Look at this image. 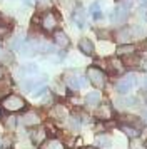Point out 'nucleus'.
I'll return each mask as SVG.
<instances>
[{"instance_id": "6e6552de", "label": "nucleus", "mask_w": 147, "mask_h": 149, "mask_svg": "<svg viewBox=\"0 0 147 149\" xmlns=\"http://www.w3.org/2000/svg\"><path fill=\"white\" fill-rule=\"evenodd\" d=\"M30 139H32V142L35 144V146H40L42 142L47 139V132L44 127H40V126H37V127H33L32 131H30Z\"/></svg>"}, {"instance_id": "f03ea898", "label": "nucleus", "mask_w": 147, "mask_h": 149, "mask_svg": "<svg viewBox=\"0 0 147 149\" xmlns=\"http://www.w3.org/2000/svg\"><path fill=\"white\" fill-rule=\"evenodd\" d=\"M137 84H139L137 75L129 74V75H126V77H122V79H119V81L115 82V91H117L120 95H127L132 91L134 86H137Z\"/></svg>"}, {"instance_id": "9d476101", "label": "nucleus", "mask_w": 147, "mask_h": 149, "mask_svg": "<svg viewBox=\"0 0 147 149\" xmlns=\"http://www.w3.org/2000/svg\"><path fill=\"white\" fill-rule=\"evenodd\" d=\"M20 122L24 124V126H33V127H37L40 124V117L37 112H33V111H28L25 114L20 117Z\"/></svg>"}, {"instance_id": "aec40b11", "label": "nucleus", "mask_w": 147, "mask_h": 149, "mask_svg": "<svg viewBox=\"0 0 147 149\" xmlns=\"http://www.w3.org/2000/svg\"><path fill=\"white\" fill-rule=\"evenodd\" d=\"M37 72H39V67L35 64H27V65H24V67L20 69V75H24V77H27V75H35Z\"/></svg>"}, {"instance_id": "72a5a7b5", "label": "nucleus", "mask_w": 147, "mask_h": 149, "mask_svg": "<svg viewBox=\"0 0 147 149\" xmlns=\"http://www.w3.org/2000/svg\"><path fill=\"white\" fill-rule=\"evenodd\" d=\"M80 149H94V148H80Z\"/></svg>"}, {"instance_id": "c9c22d12", "label": "nucleus", "mask_w": 147, "mask_h": 149, "mask_svg": "<svg viewBox=\"0 0 147 149\" xmlns=\"http://www.w3.org/2000/svg\"><path fill=\"white\" fill-rule=\"evenodd\" d=\"M146 104H147V97H146Z\"/></svg>"}, {"instance_id": "6ab92c4d", "label": "nucleus", "mask_w": 147, "mask_h": 149, "mask_svg": "<svg viewBox=\"0 0 147 149\" xmlns=\"http://www.w3.org/2000/svg\"><path fill=\"white\" fill-rule=\"evenodd\" d=\"M122 62H124V65L126 67H139L140 65V57L139 55H127V57H122Z\"/></svg>"}, {"instance_id": "2eb2a0df", "label": "nucleus", "mask_w": 147, "mask_h": 149, "mask_svg": "<svg viewBox=\"0 0 147 149\" xmlns=\"http://www.w3.org/2000/svg\"><path fill=\"white\" fill-rule=\"evenodd\" d=\"M109 69L112 70L114 74H122L124 69H126V65H124L122 59H119V57H112V59H109Z\"/></svg>"}, {"instance_id": "423d86ee", "label": "nucleus", "mask_w": 147, "mask_h": 149, "mask_svg": "<svg viewBox=\"0 0 147 149\" xmlns=\"http://www.w3.org/2000/svg\"><path fill=\"white\" fill-rule=\"evenodd\" d=\"M57 24H59V19H57V15L53 14V12L44 14L42 20H40V25H42V29H44L45 32H53V30L57 29Z\"/></svg>"}, {"instance_id": "dca6fc26", "label": "nucleus", "mask_w": 147, "mask_h": 149, "mask_svg": "<svg viewBox=\"0 0 147 149\" xmlns=\"http://www.w3.org/2000/svg\"><path fill=\"white\" fill-rule=\"evenodd\" d=\"M137 104V99H134V97H126V95H120L119 99L115 101V106H117V109H127V107H132V106H135Z\"/></svg>"}, {"instance_id": "4be33fe9", "label": "nucleus", "mask_w": 147, "mask_h": 149, "mask_svg": "<svg viewBox=\"0 0 147 149\" xmlns=\"http://www.w3.org/2000/svg\"><path fill=\"white\" fill-rule=\"evenodd\" d=\"M44 149H65V146H64L59 139H49V141L45 142Z\"/></svg>"}, {"instance_id": "a878e982", "label": "nucleus", "mask_w": 147, "mask_h": 149, "mask_svg": "<svg viewBox=\"0 0 147 149\" xmlns=\"http://www.w3.org/2000/svg\"><path fill=\"white\" fill-rule=\"evenodd\" d=\"M8 95V86L3 81H0V99H5Z\"/></svg>"}, {"instance_id": "4468645a", "label": "nucleus", "mask_w": 147, "mask_h": 149, "mask_svg": "<svg viewBox=\"0 0 147 149\" xmlns=\"http://www.w3.org/2000/svg\"><path fill=\"white\" fill-rule=\"evenodd\" d=\"M79 49L84 55H94V52H95V47H94V44L90 39H80Z\"/></svg>"}, {"instance_id": "b1692460", "label": "nucleus", "mask_w": 147, "mask_h": 149, "mask_svg": "<svg viewBox=\"0 0 147 149\" xmlns=\"http://www.w3.org/2000/svg\"><path fill=\"white\" fill-rule=\"evenodd\" d=\"M130 149H147V144L140 137H135V139H130Z\"/></svg>"}, {"instance_id": "1a4fd4ad", "label": "nucleus", "mask_w": 147, "mask_h": 149, "mask_svg": "<svg viewBox=\"0 0 147 149\" xmlns=\"http://www.w3.org/2000/svg\"><path fill=\"white\" fill-rule=\"evenodd\" d=\"M53 42H55V45L60 49H67L70 45V39H69V35L64 32V30H55L53 32Z\"/></svg>"}, {"instance_id": "ddd939ff", "label": "nucleus", "mask_w": 147, "mask_h": 149, "mask_svg": "<svg viewBox=\"0 0 147 149\" xmlns=\"http://www.w3.org/2000/svg\"><path fill=\"white\" fill-rule=\"evenodd\" d=\"M100 102H102V95L97 91H92V92H89L85 95V104L89 107H99Z\"/></svg>"}, {"instance_id": "7c9ffc66", "label": "nucleus", "mask_w": 147, "mask_h": 149, "mask_svg": "<svg viewBox=\"0 0 147 149\" xmlns=\"http://www.w3.org/2000/svg\"><path fill=\"white\" fill-rule=\"evenodd\" d=\"M144 86H146V89H147V77L144 79Z\"/></svg>"}, {"instance_id": "9b49d317", "label": "nucleus", "mask_w": 147, "mask_h": 149, "mask_svg": "<svg viewBox=\"0 0 147 149\" xmlns=\"http://www.w3.org/2000/svg\"><path fill=\"white\" fill-rule=\"evenodd\" d=\"M115 40L119 42L120 45H124V44H130L132 40V32H130V27H124L117 30L115 32Z\"/></svg>"}, {"instance_id": "39448f33", "label": "nucleus", "mask_w": 147, "mask_h": 149, "mask_svg": "<svg viewBox=\"0 0 147 149\" xmlns=\"http://www.w3.org/2000/svg\"><path fill=\"white\" fill-rule=\"evenodd\" d=\"M65 84H67V87H70L72 91H79V89L87 86V77L70 72V74L65 75Z\"/></svg>"}, {"instance_id": "f704fd0d", "label": "nucleus", "mask_w": 147, "mask_h": 149, "mask_svg": "<svg viewBox=\"0 0 147 149\" xmlns=\"http://www.w3.org/2000/svg\"><path fill=\"white\" fill-rule=\"evenodd\" d=\"M0 149H2V141H0Z\"/></svg>"}, {"instance_id": "7ed1b4c3", "label": "nucleus", "mask_w": 147, "mask_h": 149, "mask_svg": "<svg viewBox=\"0 0 147 149\" xmlns=\"http://www.w3.org/2000/svg\"><path fill=\"white\" fill-rule=\"evenodd\" d=\"M2 104H3V109H7V111H10V112H17V111H24V109L27 107L25 101L20 97V95H13V94H8L2 101Z\"/></svg>"}, {"instance_id": "bb28decb", "label": "nucleus", "mask_w": 147, "mask_h": 149, "mask_svg": "<svg viewBox=\"0 0 147 149\" xmlns=\"http://www.w3.org/2000/svg\"><path fill=\"white\" fill-rule=\"evenodd\" d=\"M50 5H52V2H50V0H37V7H39L40 10L50 8Z\"/></svg>"}, {"instance_id": "2f4dec72", "label": "nucleus", "mask_w": 147, "mask_h": 149, "mask_svg": "<svg viewBox=\"0 0 147 149\" xmlns=\"http://www.w3.org/2000/svg\"><path fill=\"white\" fill-rule=\"evenodd\" d=\"M144 119H146V122H147V111L144 112Z\"/></svg>"}, {"instance_id": "393cba45", "label": "nucleus", "mask_w": 147, "mask_h": 149, "mask_svg": "<svg viewBox=\"0 0 147 149\" xmlns=\"http://www.w3.org/2000/svg\"><path fill=\"white\" fill-rule=\"evenodd\" d=\"M90 14H92V17L95 19V20H99V19H102V12H100V5L97 3V2L90 5Z\"/></svg>"}, {"instance_id": "f3484780", "label": "nucleus", "mask_w": 147, "mask_h": 149, "mask_svg": "<svg viewBox=\"0 0 147 149\" xmlns=\"http://www.w3.org/2000/svg\"><path fill=\"white\" fill-rule=\"evenodd\" d=\"M119 129L127 136V137H130V139H135V137H139V136H140V129L134 127V126H127V124H119Z\"/></svg>"}, {"instance_id": "c756f323", "label": "nucleus", "mask_w": 147, "mask_h": 149, "mask_svg": "<svg viewBox=\"0 0 147 149\" xmlns=\"http://www.w3.org/2000/svg\"><path fill=\"white\" fill-rule=\"evenodd\" d=\"M3 74H5V72H3V69L0 67V81H2V79H3Z\"/></svg>"}, {"instance_id": "473e14b6", "label": "nucleus", "mask_w": 147, "mask_h": 149, "mask_svg": "<svg viewBox=\"0 0 147 149\" xmlns=\"http://www.w3.org/2000/svg\"><path fill=\"white\" fill-rule=\"evenodd\" d=\"M27 2H28V3H32V2H35V0H27Z\"/></svg>"}, {"instance_id": "0eeeda50", "label": "nucleus", "mask_w": 147, "mask_h": 149, "mask_svg": "<svg viewBox=\"0 0 147 149\" xmlns=\"http://www.w3.org/2000/svg\"><path fill=\"white\" fill-rule=\"evenodd\" d=\"M95 117H97L99 121H102V122L110 121V119L114 117V107L109 104V102H105V104H100L99 107L95 109Z\"/></svg>"}, {"instance_id": "c85d7f7f", "label": "nucleus", "mask_w": 147, "mask_h": 149, "mask_svg": "<svg viewBox=\"0 0 147 149\" xmlns=\"http://www.w3.org/2000/svg\"><path fill=\"white\" fill-rule=\"evenodd\" d=\"M97 35H99L100 39L104 40V39H109V37H110V32H107V30H99V32H97Z\"/></svg>"}, {"instance_id": "5701e85b", "label": "nucleus", "mask_w": 147, "mask_h": 149, "mask_svg": "<svg viewBox=\"0 0 147 149\" xmlns=\"http://www.w3.org/2000/svg\"><path fill=\"white\" fill-rule=\"evenodd\" d=\"M24 45V40H22V37H13L12 40L8 42V49L10 50H20V47Z\"/></svg>"}, {"instance_id": "20e7f679", "label": "nucleus", "mask_w": 147, "mask_h": 149, "mask_svg": "<svg viewBox=\"0 0 147 149\" xmlns=\"http://www.w3.org/2000/svg\"><path fill=\"white\" fill-rule=\"evenodd\" d=\"M132 7V0H122L117 8L114 10V15H112V20L115 24H122V22H126V19L129 17V10Z\"/></svg>"}, {"instance_id": "f257e3e1", "label": "nucleus", "mask_w": 147, "mask_h": 149, "mask_svg": "<svg viewBox=\"0 0 147 149\" xmlns=\"http://www.w3.org/2000/svg\"><path fill=\"white\" fill-rule=\"evenodd\" d=\"M87 81L92 84L95 89H104L107 84V74L97 65L87 69Z\"/></svg>"}, {"instance_id": "cd10ccee", "label": "nucleus", "mask_w": 147, "mask_h": 149, "mask_svg": "<svg viewBox=\"0 0 147 149\" xmlns=\"http://www.w3.org/2000/svg\"><path fill=\"white\" fill-rule=\"evenodd\" d=\"M10 34V27L8 25H0V37H7Z\"/></svg>"}, {"instance_id": "f8f14e48", "label": "nucleus", "mask_w": 147, "mask_h": 149, "mask_svg": "<svg viewBox=\"0 0 147 149\" xmlns=\"http://www.w3.org/2000/svg\"><path fill=\"white\" fill-rule=\"evenodd\" d=\"M72 20L77 24V27L84 29L85 27V20H87L85 10H84L82 7H75V10H74V14H72Z\"/></svg>"}, {"instance_id": "412c9836", "label": "nucleus", "mask_w": 147, "mask_h": 149, "mask_svg": "<svg viewBox=\"0 0 147 149\" xmlns=\"http://www.w3.org/2000/svg\"><path fill=\"white\" fill-rule=\"evenodd\" d=\"M95 142H97V146H99V148H104V149H107V148H110V146H112L110 137H109V136H104V134H100L99 137L95 139Z\"/></svg>"}, {"instance_id": "a211bd4d", "label": "nucleus", "mask_w": 147, "mask_h": 149, "mask_svg": "<svg viewBox=\"0 0 147 149\" xmlns=\"http://www.w3.org/2000/svg\"><path fill=\"white\" fill-rule=\"evenodd\" d=\"M135 54V45L134 44H124V45H119L117 47V55L119 57H127V55Z\"/></svg>"}]
</instances>
